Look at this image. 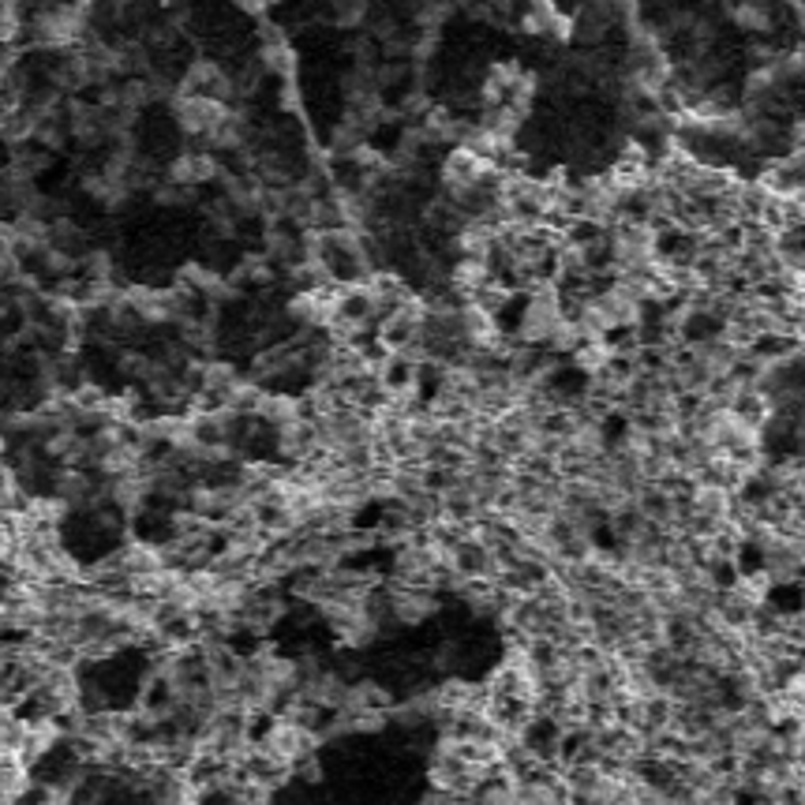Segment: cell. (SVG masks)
Wrapping results in <instances>:
<instances>
[{
	"label": "cell",
	"mask_w": 805,
	"mask_h": 805,
	"mask_svg": "<svg viewBox=\"0 0 805 805\" xmlns=\"http://www.w3.org/2000/svg\"><path fill=\"white\" fill-rule=\"evenodd\" d=\"M731 20H734V27L745 30V34H768L776 27V12H772V8H765V4L731 8Z\"/></svg>",
	"instance_id": "obj_6"
},
{
	"label": "cell",
	"mask_w": 805,
	"mask_h": 805,
	"mask_svg": "<svg viewBox=\"0 0 805 805\" xmlns=\"http://www.w3.org/2000/svg\"><path fill=\"white\" fill-rule=\"evenodd\" d=\"M611 360H615V352H611V345H607V337H599V342H584L581 349L573 352L578 371H584V375H592V379H596Z\"/></svg>",
	"instance_id": "obj_7"
},
{
	"label": "cell",
	"mask_w": 805,
	"mask_h": 805,
	"mask_svg": "<svg viewBox=\"0 0 805 805\" xmlns=\"http://www.w3.org/2000/svg\"><path fill=\"white\" fill-rule=\"evenodd\" d=\"M225 116H228V106H222V101L173 95V121H176V128L184 135H191V139H210V132H214Z\"/></svg>",
	"instance_id": "obj_2"
},
{
	"label": "cell",
	"mask_w": 805,
	"mask_h": 805,
	"mask_svg": "<svg viewBox=\"0 0 805 805\" xmlns=\"http://www.w3.org/2000/svg\"><path fill=\"white\" fill-rule=\"evenodd\" d=\"M282 106L285 109H300V87H296V79H289V83H282Z\"/></svg>",
	"instance_id": "obj_8"
},
{
	"label": "cell",
	"mask_w": 805,
	"mask_h": 805,
	"mask_svg": "<svg viewBox=\"0 0 805 805\" xmlns=\"http://www.w3.org/2000/svg\"><path fill=\"white\" fill-rule=\"evenodd\" d=\"M360 20H363V4H349V8H342V15H337L342 27H352V23H360Z\"/></svg>",
	"instance_id": "obj_9"
},
{
	"label": "cell",
	"mask_w": 805,
	"mask_h": 805,
	"mask_svg": "<svg viewBox=\"0 0 805 805\" xmlns=\"http://www.w3.org/2000/svg\"><path fill=\"white\" fill-rule=\"evenodd\" d=\"M315 745H319V734L315 731H308V727L289 723V719L277 716L274 723L262 731V739L256 742V750L267 753L270 760H277V765H285L293 772L300 760L315 757Z\"/></svg>",
	"instance_id": "obj_1"
},
{
	"label": "cell",
	"mask_w": 805,
	"mask_h": 805,
	"mask_svg": "<svg viewBox=\"0 0 805 805\" xmlns=\"http://www.w3.org/2000/svg\"><path fill=\"white\" fill-rule=\"evenodd\" d=\"M259 67H262V72L282 75V79L289 83V79H296V49H293L285 38L262 41V49H259Z\"/></svg>",
	"instance_id": "obj_5"
},
{
	"label": "cell",
	"mask_w": 805,
	"mask_h": 805,
	"mask_svg": "<svg viewBox=\"0 0 805 805\" xmlns=\"http://www.w3.org/2000/svg\"><path fill=\"white\" fill-rule=\"evenodd\" d=\"M438 611V599L431 596V589H389V618L405 626H420Z\"/></svg>",
	"instance_id": "obj_3"
},
{
	"label": "cell",
	"mask_w": 805,
	"mask_h": 805,
	"mask_svg": "<svg viewBox=\"0 0 805 805\" xmlns=\"http://www.w3.org/2000/svg\"><path fill=\"white\" fill-rule=\"evenodd\" d=\"M256 417L267 423V428H285V423L304 420V401L300 394H289V389H267L256 409Z\"/></svg>",
	"instance_id": "obj_4"
}]
</instances>
